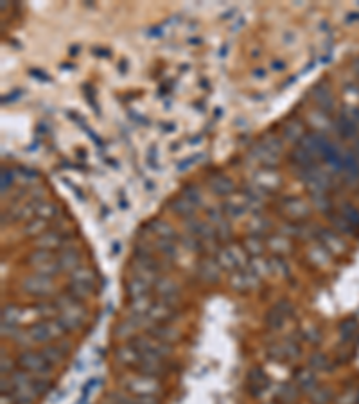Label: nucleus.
<instances>
[{
    "label": "nucleus",
    "mask_w": 359,
    "mask_h": 404,
    "mask_svg": "<svg viewBox=\"0 0 359 404\" xmlns=\"http://www.w3.org/2000/svg\"><path fill=\"white\" fill-rule=\"evenodd\" d=\"M336 130H338L341 139H354L357 135V124L352 119H348L345 113H341L336 120Z\"/></svg>",
    "instance_id": "6e6552de"
},
{
    "label": "nucleus",
    "mask_w": 359,
    "mask_h": 404,
    "mask_svg": "<svg viewBox=\"0 0 359 404\" xmlns=\"http://www.w3.org/2000/svg\"><path fill=\"white\" fill-rule=\"evenodd\" d=\"M354 155H355V158L359 160V140L355 142V146H354Z\"/></svg>",
    "instance_id": "79ce46f5"
},
{
    "label": "nucleus",
    "mask_w": 359,
    "mask_h": 404,
    "mask_svg": "<svg viewBox=\"0 0 359 404\" xmlns=\"http://www.w3.org/2000/svg\"><path fill=\"white\" fill-rule=\"evenodd\" d=\"M173 210L176 214H182V216H192L194 214V205H190L185 198H178L173 201Z\"/></svg>",
    "instance_id": "a211bd4d"
},
{
    "label": "nucleus",
    "mask_w": 359,
    "mask_h": 404,
    "mask_svg": "<svg viewBox=\"0 0 359 404\" xmlns=\"http://www.w3.org/2000/svg\"><path fill=\"white\" fill-rule=\"evenodd\" d=\"M312 99H314L318 110L329 113V111L334 110V97H332V92L327 85H318V87L312 88Z\"/></svg>",
    "instance_id": "7ed1b4c3"
},
{
    "label": "nucleus",
    "mask_w": 359,
    "mask_h": 404,
    "mask_svg": "<svg viewBox=\"0 0 359 404\" xmlns=\"http://www.w3.org/2000/svg\"><path fill=\"white\" fill-rule=\"evenodd\" d=\"M61 239L56 232H47L42 239H38V246L42 250H49V248H54V246H59Z\"/></svg>",
    "instance_id": "6ab92c4d"
},
{
    "label": "nucleus",
    "mask_w": 359,
    "mask_h": 404,
    "mask_svg": "<svg viewBox=\"0 0 359 404\" xmlns=\"http://www.w3.org/2000/svg\"><path fill=\"white\" fill-rule=\"evenodd\" d=\"M151 228L156 232L158 235H162L164 239H173L174 237V232H173V228H171L167 223H162V221H154L153 225H151Z\"/></svg>",
    "instance_id": "b1692460"
},
{
    "label": "nucleus",
    "mask_w": 359,
    "mask_h": 404,
    "mask_svg": "<svg viewBox=\"0 0 359 404\" xmlns=\"http://www.w3.org/2000/svg\"><path fill=\"white\" fill-rule=\"evenodd\" d=\"M226 54H228V45H225V47H221L219 49V58H226Z\"/></svg>",
    "instance_id": "58836bf2"
},
{
    "label": "nucleus",
    "mask_w": 359,
    "mask_h": 404,
    "mask_svg": "<svg viewBox=\"0 0 359 404\" xmlns=\"http://www.w3.org/2000/svg\"><path fill=\"white\" fill-rule=\"evenodd\" d=\"M282 135L289 142H300L302 137H304V126H302L300 120H288V123L282 126Z\"/></svg>",
    "instance_id": "1a4fd4ad"
},
{
    "label": "nucleus",
    "mask_w": 359,
    "mask_h": 404,
    "mask_svg": "<svg viewBox=\"0 0 359 404\" xmlns=\"http://www.w3.org/2000/svg\"><path fill=\"white\" fill-rule=\"evenodd\" d=\"M20 365L24 367L25 370L34 374H45L51 370V363L44 357V354H36V352H24L20 356Z\"/></svg>",
    "instance_id": "f257e3e1"
},
{
    "label": "nucleus",
    "mask_w": 359,
    "mask_h": 404,
    "mask_svg": "<svg viewBox=\"0 0 359 404\" xmlns=\"http://www.w3.org/2000/svg\"><path fill=\"white\" fill-rule=\"evenodd\" d=\"M189 44H190V45L202 44V40H200V38H190V40H189Z\"/></svg>",
    "instance_id": "37998d69"
},
{
    "label": "nucleus",
    "mask_w": 359,
    "mask_h": 404,
    "mask_svg": "<svg viewBox=\"0 0 359 404\" xmlns=\"http://www.w3.org/2000/svg\"><path fill=\"white\" fill-rule=\"evenodd\" d=\"M31 74L42 81H51V75H45V72H42V70H31Z\"/></svg>",
    "instance_id": "7c9ffc66"
},
{
    "label": "nucleus",
    "mask_w": 359,
    "mask_h": 404,
    "mask_svg": "<svg viewBox=\"0 0 359 404\" xmlns=\"http://www.w3.org/2000/svg\"><path fill=\"white\" fill-rule=\"evenodd\" d=\"M253 180H255V183L259 185V189L262 190H273L276 189V187L281 185V178L273 173V171L266 169V171H261V173H255V176H253Z\"/></svg>",
    "instance_id": "423d86ee"
},
{
    "label": "nucleus",
    "mask_w": 359,
    "mask_h": 404,
    "mask_svg": "<svg viewBox=\"0 0 359 404\" xmlns=\"http://www.w3.org/2000/svg\"><path fill=\"white\" fill-rule=\"evenodd\" d=\"M354 70L357 72V77H359V61H355V65H354Z\"/></svg>",
    "instance_id": "49530a36"
},
{
    "label": "nucleus",
    "mask_w": 359,
    "mask_h": 404,
    "mask_svg": "<svg viewBox=\"0 0 359 404\" xmlns=\"http://www.w3.org/2000/svg\"><path fill=\"white\" fill-rule=\"evenodd\" d=\"M44 357L45 359L49 361L51 365H56V363H59V361L63 359V356H65V352L59 347H47V349L44 350Z\"/></svg>",
    "instance_id": "412c9836"
},
{
    "label": "nucleus",
    "mask_w": 359,
    "mask_h": 404,
    "mask_svg": "<svg viewBox=\"0 0 359 404\" xmlns=\"http://www.w3.org/2000/svg\"><path fill=\"white\" fill-rule=\"evenodd\" d=\"M45 226H47V221H45V219L36 218L25 226V232H27V234H39L42 230H45Z\"/></svg>",
    "instance_id": "bb28decb"
},
{
    "label": "nucleus",
    "mask_w": 359,
    "mask_h": 404,
    "mask_svg": "<svg viewBox=\"0 0 359 404\" xmlns=\"http://www.w3.org/2000/svg\"><path fill=\"white\" fill-rule=\"evenodd\" d=\"M72 278H74V282L88 284V286H92V282H94V275H92V271H88V269H79V271H75V273L72 275Z\"/></svg>",
    "instance_id": "a878e982"
},
{
    "label": "nucleus",
    "mask_w": 359,
    "mask_h": 404,
    "mask_svg": "<svg viewBox=\"0 0 359 404\" xmlns=\"http://www.w3.org/2000/svg\"><path fill=\"white\" fill-rule=\"evenodd\" d=\"M291 158H293V162L298 166V169H311V167L318 166L314 156H312L309 151H305L302 146H296L295 149L291 151Z\"/></svg>",
    "instance_id": "0eeeda50"
},
{
    "label": "nucleus",
    "mask_w": 359,
    "mask_h": 404,
    "mask_svg": "<svg viewBox=\"0 0 359 404\" xmlns=\"http://www.w3.org/2000/svg\"><path fill=\"white\" fill-rule=\"evenodd\" d=\"M149 320L154 321H167V320H173L174 313L169 309V305L166 304H153L149 309Z\"/></svg>",
    "instance_id": "9d476101"
},
{
    "label": "nucleus",
    "mask_w": 359,
    "mask_h": 404,
    "mask_svg": "<svg viewBox=\"0 0 359 404\" xmlns=\"http://www.w3.org/2000/svg\"><path fill=\"white\" fill-rule=\"evenodd\" d=\"M232 15H237V9H230V11L223 13V15H221V20H228V18H232Z\"/></svg>",
    "instance_id": "e433bc0d"
},
{
    "label": "nucleus",
    "mask_w": 359,
    "mask_h": 404,
    "mask_svg": "<svg viewBox=\"0 0 359 404\" xmlns=\"http://www.w3.org/2000/svg\"><path fill=\"white\" fill-rule=\"evenodd\" d=\"M347 22H359V13H348Z\"/></svg>",
    "instance_id": "4c0bfd02"
},
{
    "label": "nucleus",
    "mask_w": 359,
    "mask_h": 404,
    "mask_svg": "<svg viewBox=\"0 0 359 404\" xmlns=\"http://www.w3.org/2000/svg\"><path fill=\"white\" fill-rule=\"evenodd\" d=\"M162 128H164V130H169V133H171V131L174 130V124H164Z\"/></svg>",
    "instance_id": "c03bdc74"
},
{
    "label": "nucleus",
    "mask_w": 359,
    "mask_h": 404,
    "mask_svg": "<svg viewBox=\"0 0 359 404\" xmlns=\"http://www.w3.org/2000/svg\"><path fill=\"white\" fill-rule=\"evenodd\" d=\"M128 295L131 298H142L147 295V282H144L142 278H135L128 284Z\"/></svg>",
    "instance_id": "9b49d317"
},
{
    "label": "nucleus",
    "mask_w": 359,
    "mask_h": 404,
    "mask_svg": "<svg viewBox=\"0 0 359 404\" xmlns=\"http://www.w3.org/2000/svg\"><path fill=\"white\" fill-rule=\"evenodd\" d=\"M252 75H253V77H255V79H264V77H266V75H268V74H266L264 68H255V70L252 72Z\"/></svg>",
    "instance_id": "2f4dec72"
},
{
    "label": "nucleus",
    "mask_w": 359,
    "mask_h": 404,
    "mask_svg": "<svg viewBox=\"0 0 359 404\" xmlns=\"http://www.w3.org/2000/svg\"><path fill=\"white\" fill-rule=\"evenodd\" d=\"M2 318H4V320H2L4 325H13V327H15V325L22 320V311H20L18 307H15V305H8V307H4V311H2Z\"/></svg>",
    "instance_id": "f8f14e48"
},
{
    "label": "nucleus",
    "mask_w": 359,
    "mask_h": 404,
    "mask_svg": "<svg viewBox=\"0 0 359 404\" xmlns=\"http://www.w3.org/2000/svg\"><path fill=\"white\" fill-rule=\"evenodd\" d=\"M245 22H246V20H245V18H243V16H241V18H239V22H235V24L232 25V31H233V32H235V31H239V29H241L243 25H245Z\"/></svg>",
    "instance_id": "f704fd0d"
},
{
    "label": "nucleus",
    "mask_w": 359,
    "mask_h": 404,
    "mask_svg": "<svg viewBox=\"0 0 359 404\" xmlns=\"http://www.w3.org/2000/svg\"><path fill=\"white\" fill-rule=\"evenodd\" d=\"M341 218H345L352 226H359V210L354 209L352 205H343L341 207Z\"/></svg>",
    "instance_id": "4be33fe9"
},
{
    "label": "nucleus",
    "mask_w": 359,
    "mask_h": 404,
    "mask_svg": "<svg viewBox=\"0 0 359 404\" xmlns=\"http://www.w3.org/2000/svg\"><path fill=\"white\" fill-rule=\"evenodd\" d=\"M11 367H13L11 359H6V357H4V359H2V372L6 374V370H11Z\"/></svg>",
    "instance_id": "c9c22d12"
},
{
    "label": "nucleus",
    "mask_w": 359,
    "mask_h": 404,
    "mask_svg": "<svg viewBox=\"0 0 359 404\" xmlns=\"http://www.w3.org/2000/svg\"><path fill=\"white\" fill-rule=\"evenodd\" d=\"M264 144L266 147H268L271 153H275V155H278L282 149H284V146H282V140L281 137H275V135H266L264 137Z\"/></svg>",
    "instance_id": "5701e85b"
},
{
    "label": "nucleus",
    "mask_w": 359,
    "mask_h": 404,
    "mask_svg": "<svg viewBox=\"0 0 359 404\" xmlns=\"http://www.w3.org/2000/svg\"><path fill=\"white\" fill-rule=\"evenodd\" d=\"M58 264H59V268L61 269H74V268H77V264H79V255L75 254V252H65V254H61L59 255V261H58Z\"/></svg>",
    "instance_id": "4468645a"
},
{
    "label": "nucleus",
    "mask_w": 359,
    "mask_h": 404,
    "mask_svg": "<svg viewBox=\"0 0 359 404\" xmlns=\"http://www.w3.org/2000/svg\"><path fill=\"white\" fill-rule=\"evenodd\" d=\"M286 67H288V65H286L284 61L271 60V68H273V70H276V72H284V70H286Z\"/></svg>",
    "instance_id": "c756f323"
},
{
    "label": "nucleus",
    "mask_w": 359,
    "mask_h": 404,
    "mask_svg": "<svg viewBox=\"0 0 359 404\" xmlns=\"http://www.w3.org/2000/svg\"><path fill=\"white\" fill-rule=\"evenodd\" d=\"M153 32H149V36H162L164 32H160V27H154V29H151Z\"/></svg>",
    "instance_id": "a19ab883"
},
{
    "label": "nucleus",
    "mask_w": 359,
    "mask_h": 404,
    "mask_svg": "<svg viewBox=\"0 0 359 404\" xmlns=\"http://www.w3.org/2000/svg\"><path fill=\"white\" fill-rule=\"evenodd\" d=\"M146 187H147V190H154V183H153V182H151V183L147 182V183H146Z\"/></svg>",
    "instance_id": "a18cd8bd"
},
{
    "label": "nucleus",
    "mask_w": 359,
    "mask_h": 404,
    "mask_svg": "<svg viewBox=\"0 0 359 404\" xmlns=\"http://www.w3.org/2000/svg\"><path fill=\"white\" fill-rule=\"evenodd\" d=\"M92 52H94V54H97V56H110V51H108V49L94 47V49H92Z\"/></svg>",
    "instance_id": "72a5a7b5"
},
{
    "label": "nucleus",
    "mask_w": 359,
    "mask_h": 404,
    "mask_svg": "<svg viewBox=\"0 0 359 404\" xmlns=\"http://www.w3.org/2000/svg\"><path fill=\"white\" fill-rule=\"evenodd\" d=\"M309 120H311V124L316 128V130H320V133H324V131L329 128L327 113H324V111H320V110L309 113Z\"/></svg>",
    "instance_id": "dca6fc26"
},
{
    "label": "nucleus",
    "mask_w": 359,
    "mask_h": 404,
    "mask_svg": "<svg viewBox=\"0 0 359 404\" xmlns=\"http://www.w3.org/2000/svg\"><path fill=\"white\" fill-rule=\"evenodd\" d=\"M118 70L123 72V74L128 70V61H126V60H124V61H121V63H118Z\"/></svg>",
    "instance_id": "ea45409f"
},
{
    "label": "nucleus",
    "mask_w": 359,
    "mask_h": 404,
    "mask_svg": "<svg viewBox=\"0 0 359 404\" xmlns=\"http://www.w3.org/2000/svg\"><path fill=\"white\" fill-rule=\"evenodd\" d=\"M182 198H185L187 201L190 203V205H202L203 203V194H202V190H200V187H196V185H187L185 189H183V194H182Z\"/></svg>",
    "instance_id": "ddd939ff"
},
{
    "label": "nucleus",
    "mask_w": 359,
    "mask_h": 404,
    "mask_svg": "<svg viewBox=\"0 0 359 404\" xmlns=\"http://www.w3.org/2000/svg\"><path fill=\"white\" fill-rule=\"evenodd\" d=\"M202 158H207L205 153H197V155H194V156H189V158L182 160V162H178V164H176V169H178V171H187L190 166H194V164L203 162Z\"/></svg>",
    "instance_id": "393cba45"
},
{
    "label": "nucleus",
    "mask_w": 359,
    "mask_h": 404,
    "mask_svg": "<svg viewBox=\"0 0 359 404\" xmlns=\"http://www.w3.org/2000/svg\"><path fill=\"white\" fill-rule=\"evenodd\" d=\"M246 207L243 203H233V201H226L223 203V212L230 218H239V216L245 214Z\"/></svg>",
    "instance_id": "aec40b11"
},
{
    "label": "nucleus",
    "mask_w": 359,
    "mask_h": 404,
    "mask_svg": "<svg viewBox=\"0 0 359 404\" xmlns=\"http://www.w3.org/2000/svg\"><path fill=\"white\" fill-rule=\"evenodd\" d=\"M13 185V171L11 169H2V194H6V190Z\"/></svg>",
    "instance_id": "c85d7f7f"
},
{
    "label": "nucleus",
    "mask_w": 359,
    "mask_h": 404,
    "mask_svg": "<svg viewBox=\"0 0 359 404\" xmlns=\"http://www.w3.org/2000/svg\"><path fill=\"white\" fill-rule=\"evenodd\" d=\"M128 388L133 390V392H140L146 395V393L158 392L160 384H158L154 379H151V377H135V379H131L130 383H128Z\"/></svg>",
    "instance_id": "39448f33"
},
{
    "label": "nucleus",
    "mask_w": 359,
    "mask_h": 404,
    "mask_svg": "<svg viewBox=\"0 0 359 404\" xmlns=\"http://www.w3.org/2000/svg\"><path fill=\"white\" fill-rule=\"evenodd\" d=\"M312 203L316 205V209L325 210V212L331 209V199L327 198L325 192H322V194H312Z\"/></svg>",
    "instance_id": "cd10ccee"
},
{
    "label": "nucleus",
    "mask_w": 359,
    "mask_h": 404,
    "mask_svg": "<svg viewBox=\"0 0 359 404\" xmlns=\"http://www.w3.org/2000/svg\"><path fill=\"white\" fill-rule=\"evenodd\" d=\"M286 207H288V214L295 216V218H298V216H305L309 212V207L305 205L304 201H300V199H291L289 203H286Z\"/></svg>",
    "instance_id": "f3484780"
},
{
    "label": "nucleus",
    "mask_w": 359,
    "mask_h": 404,
    "mask_svg": "<svg viewBox=\"0 0 359 404\" xmlns=\"http://www.w3.org/2000/svg\"><path fill=\"white\" fill-rule=\"evenodd\" d=\"M20 95H22V90H15L11 95H9V97H4V99H2V101H4V104H9V103H11V101H15L16 97H20Z\"/></svg>",
    "instance_id": "473e14b6"
},
{
    "label": "nucleus",
    "mask_w": 359,
    "mask_h": 404,
    "mask_svg": "<svg viewBox=\"0 0 359 404\" xmlns=\"http://www.w3.org/2000/svg\"><path fill=\"white\" fill-rule=\"evenodd\" d=\"M209 185L214 194H217V196H228L235 190V185H233L232 180L223 175H212L209 178Z\"/></svg>",
    "instance_id": "20e7f679"
},
{
    "label": "nucleus",
    "mask_w": 359,
    "mask_h": 404,
    "mask_svg": "<svg viewBox=\"0 0 359 404\" xmlns=\"http://www.w3.org/2000/svg\"><path fill=\"white\" fill-rule=\"evenodd\" d=\"M24 290L31 295H36V297H47L52 291L51 277H45V275H42V273L32 275V277L25 278Z\"/></svg>",
    "instance_id": "f03ea898"
},
{
    "label": "nucleus",
    "mask_w": 359,
    "mask_h": 404,
    "mask_svg": "<svg viewBox=\"0 0 359 404\" xmlns=\"http://www.w3.org/2000/svg\"><path fill=\"white\" fill-rule=\"evenodd\" d=\"M58 214V209H56V205H52V203H47V201H36V216L42 219H51L54 218V216Z\"/></svg>",
    "instance_id": "2eb2a0df"
}]
</instances>
